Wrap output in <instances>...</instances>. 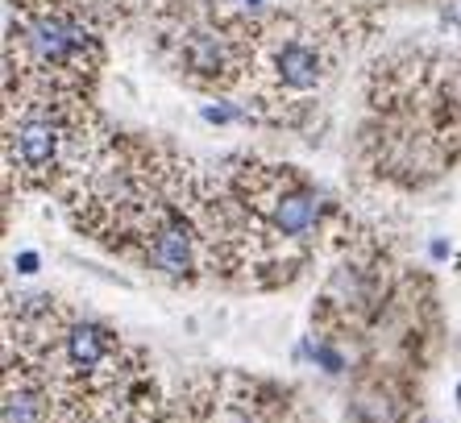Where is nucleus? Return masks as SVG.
Returning a JSON list of instances; mask_svg holds the SVG:
<instances>
[{"label": "nucleus", "mask_w": 461, "mask_h": 423, "mask_svg": "<svg viewBox=\"0 0 461 423\" xmlns=\"http://www.w3.org/2000/svg\"><path fill=\"white\" fill-rule=\"evenodd\" d=\"M9 92L92 95L104 63L92 4L84 0H9Z\"/></svg>", "instance_id": "nucleus-4"}, {"label": "nucleus", "mask_w": 461, "mask_h": 423, "mask_svg": "<svg viewBox=\"0 0 461 423\" xmlns=\"http://www.w3.org/2000/svg\"><path fill=\"white\" fill-rule=\"evenodd\" d=\"M254 30L258 25L237 17L225 0H171L158 17L162 54L171 71L204 92L246 84Z\"/></svg>", "instance_id": "nucleus-7"}, {"label": "nucleus", "mask_w": 461, "mask_h": 423, "mask_svg": "<svg viewBox=\"0 0 461 423\" xmlns=\"http://www.w3.org/2000/svg\"><path fill=\"white\" fill-rule=\"evenodd\" d=\"M92 95L9 92L5 166L22 191H67L100 149Z\"/></svg>", "instance_id": "nucleus-6"}, {"label": "nucleus", "mask_w": 461, "mask_h": 423, "mask_svg": "<svg viewBox=\"0 0 461 423\" xmlns=\"http://www.w3.org/2000/svg\"><path fill=\"white\" fill-rule=\"evenodd\" d=\"M449 92H453V112H457V125H461V58L449 67Z\"/></svg>", "instance_id": "nucleus-9"}, {"label": "nucleus", "mask_w": 461, "mask_h": 423, "mask_svg": "<svg viewBox=\"0 0 461 423\" xmlns=\"http://www.w3.org/2000/svg\"><path fill=\"white\" fill-rule=\"evenodd\" d=\"M162 423H295V415L291 399L270 382L241 374H204L167 402Z\"/></svg>", "instance_id": "nucleus-8"}, {"label": "nucleus", "mask_w": 461, "mask_h": 423, "mask_svg": "<svg viewBox=\"0 0 461 423\" xmlns=\"http://www.w3.org/2000/svg\"><path fill=\"white\" fill-rule=\"evenodd\" d=\"M5 423H162L150 357L54 295L9 303Z\"/></svg>", "instance_id": "nucleus-1"}, {"label": "nucleus", "mask_w": 461, "mask_h": 423, "mask_svg": "<svg viewBox=\"0 0 461 423\" xmlns=\"http://www.w3.org/2000/svg\"><path fill=\"white\" fill-rule=\"evenodd\" d=\"M63 200L87 241L146 274L187 286L216 278L208 170H195L171 146L104 138Z\"/></svg>", "instance_id": "nucleus-2"}, {"label": "nucleus", "mask_w": 461, "mask_h": 423, "mask_svg": "<svg viewBox=\"0 0 461 423\" xmlns=\"http://www.w3.org/2000/svg\"><path fill=\"white\" fill-rule=\"evenodd\" d=\"M333 200L300 166L229 158L208 170L216 278L249 291L287 286L316 262L333 233Z\"/></svg>", "instance_id": "nucleus-3"}, {"label": "nucleus", "mask_w": 461, "mask_h": 423, "mask_svg": "<svg viewBox=\"0 0 461 423\" xmlns=\"http://www.w3.org/2000/svg\"><path fill=\"white\" fill-rule=\"evenodd\" d=\"M345 33L341 22L316 4L291 13H270L254 30V58L246 84L262 121L291 125L312 108V100L333 79Z\"/></svg>", "instance_id": "nucleus-5"}]
</instances>
